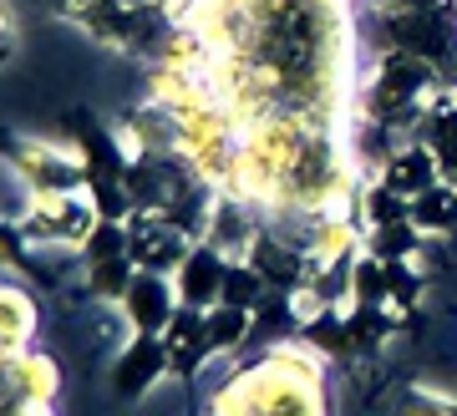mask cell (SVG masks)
Wrapping results in <instances>:
<instances>
[{
  "mask_svg": "<svg viewBox=\"0 0 457 416\" xmlns=\"http://www.w3.org/2000/svg\"><path fill=\"white\" fill-rule=\"evenodd\" d=\"M209 416H326V366L315 345H279L224 381Z\"/></svg>",
  "mask_w": 457,
  "mask_h": 416,
  "instance_id": "obj_1",
  "label": "cell"
},
{
  "mask_svg": "<svg viewBox=\"0 0 457 416\" xmlns=\"http://www.w3.org/2000/svg\"><path fill=\"white\" fill-rule=\"evenodd\" d=\"M432 77H437V66L417 62V56H407V51H386L381 66H376L371 87H361L356 112L396 132L417 112L427 117V107H432Z\"/></svg>",
  "mask_w": 457,
  "mask_h": 416,
  "instance_id": "obj_2",
  "label": "cell"
},
{
  "mask_svg": "<svg viewBox=\"0 0 457 416\" xmlns=\"http://www.w3.org/2000/svg\"><path fill=\"white\" fill-rule=\"evenodd\" d=\"M97 224L102 219L87 193H51V198H31V213L11 229L36 249H77V244L92 239Z\"/></svg>",
  "mask_w": 457,
  "mask_h": 416,
  "instance_id": "obj_3",
  "label": "cell"
},
{
  "mask_svg": "<svg viewBox=\"0 0 457 416\" xmlns=\"http://www.w3.org/2000/svg\"><path fill=\"white\" fill-rule=\"evenodd\" d=\"M11 178L31 188V198L51 193H87V158L51 143H16L11 147Z\"/></svg>",
  "mask_w": 457,
  "mask_h": 416,
  "instance_id": "obj_4",
  "label": "cell"
},
{
  "mask_svg": "<svg viewBox=\"0 0 457 416\" xmlns=\"http://www.w3.org/2000/svg\"><path fill=\"white\" fill-rule=\"evenodd\" d=\"M386 46L407 51L417 62L437 66V71H453L457 26L442 16V11H392V16H386Z\"/></svg>",
  "mask_w": 457,
  "mask_h": 416,
  "instance_id": "obj_5",
  "label": "cell"
},
{
  "mask_svg": "<svg viewBox=\"0 0 457 416\" xmlns=\"http://www.w3.org/2000/svg\"><path fill=\"white\" fill-rule=\"evenodd\" d=\"M179 285L158 270H137L128 295H122V320L132 325V336H163L173 315H179Z\"/></svg>",
  "mask_w": 457,
  "mask_h": 416,
  "instance_id": "obj_6",
  "label": "cell"
},
{
  "mask_svg": "<svg viewBox=\"0 0 457 416\" xmlns=\"http://www.w3.org/2000/svg\"><path fill=\"white\" fill-rule=\"evenodd\" d=\"M128 239L137 270H158V274H179V264L188 259V234L173 229L163 213H132L128 219Z\"/></svg>",
  "mask_w": 457,
  "mask_h": 416,
  "instance_id": "obj_7",
  "label": "cell"
},
{
  "mask_svg": "<svg viewBox=\"0 0 457 416\" xmlns=\"http://www.w3.org/2000/svg\"><path fill=\"white\" fill-rule=\"evenodd\" d=\"M224 274H228V259L213 249V244H194L188 259L179 264L173 285H179V304L188 310H213L224 304Z\"/></svg>",
  "mask_w": 457,
  "mask_h": 416,
  "instance_id": "obj_8",
  "label": "cell"
},
{
  "mask_svg": "<svg viewBox=\"0 0 457 416\" xmlns=\"http://www.w3.org/2000/svg\"><path fill=\"white\" fill-rule=\"evenodd\" d=\"M163 370H173L168 361V340L163 336H132L122 351H117V366H112V391L117 396L137 401L147 386L158 381Z\"/></svg>",
  "mask_w": 457,
  "mask_h": 416,
  "instance_id": "obj_9",
  "label": "cell"
},
{
  "mask_svg": "<svg viewBox=\"0 0 457 416\" xmlns=\"http://www.w3.org/2000/svg\"><path fill=\"white\" fill-rule=\"evenodd\" d=\"M0 396H5V406H36V401H46L51 406V396H56V366H51L41 351L5 355Z\"/></svg>",
  "mask_w": 457,
  "mask_h": 416,
  "instance_id": "obj_10",
  "label": "cell"
},
{
  "mask_svg": "<svg viewBox=\"0 0 457 416\" xmlns=\"http://www.w3.org/2000/svg\"><path fill=\"white\" fill-rule=\"evenodd\" d=\"M381 183H386L392 193H402V198H417V193L437 188V183H447V178H442L432 147H427V143H407V147H396L392 162L381 168Z\"/></svg>",
  "mask_w": 457,
  "mask_h": 416,
  "instance_id": "obj_11",
  "label": "cell"
},
{
  "mask_svg": "<svg viewBox=\"0 0 457 416\" xmlns=\"http://www.w3.org/2000/svg\"><path fill=\"white\" fill-rule=\"evenodd\" d=\"M417 143L432 147L442 178L457 173V87H453V92H442V96H432L422 128H417Z\"/></svg>",
  "mask_w": 457,
  "mask_h": 416,
  "instance_id": "obj_12",
  "label": "cell"
},
{
  "mask_svg": "<svg viewBox=\"0 0 457 416\" xmlns=\"http://www.w3.org/2000/svg\"><path fill=\"white\" fill-rule=\"evenodd\" d=\"M411 224L422 234H453L457 229V188L453 183H437L411 198Z\"/></svg>",
  "mask_w": 457,
  "mask_h": 416,
  "instance_id": "obj_13",
  "label": "cell"
},
{
  "mask_svg": "<svg viewBox=\"0 0 457 416\" xmlns=\"http://www.w3.org/2000/svg\"><path fill=\"white\" fill-rule=\"evenodd\" d=\"M417 239H422V229L411 224V219H402V224H381L366 234V249H371L381 264H407L411 254H417Z\"/></svg>",
  "mask_w": 457,
  "mask_h": 416,
  "instance_id": "obj_14",
  "label": "cell"
},
{
  "mask_svg": "<svg viewBox=\"0 0 457 416\" xmlns=\"http://www.w3.org/2000/svg\"><path fill=\"white\" fill-rule=\"evenodd\" d=\"M249 336H254V310H234V304H213V310H209V340H213V355L239 351V345H245Z\"/></svg>",
  "mask_w": 457,
  "mask_h": 416,
  "instance_id": "obj_15",
  "label": "cell"
},
{
  "mask_svg": "<svg viewBox=\"0 0 457 416\" xmlns=\"http://www.w3.org/2000/svg\"><path fill=\"white\" fill-rule=\"evenodd\" d=\"M31 330H36V300L21 285H5V355L26 351Z\"/></svg>",
  "mask_w": 457,
  "mask_h": 416,
  "instance_id": "obj_16",
  "label": "cell"
},
{
  "mask_svg": "<svg viewBox=\"0 0 457 416\" xmlns=\"http://www.w3.org/2000/svg\"><path fill=\"white\" fill-rule=\"evenodd\" d=\"M132 274H137V259L122 254V259H102V264H87V289L97 295V300H122L132 285Z\"/></svg>",
  "mask_w": 457,
  "mask_h": 416,
  "instance_id": "obj_17",
  "label": "cell"
},
{
  "mask_svg": "<svg viewBox=\"0 0 457 416\" xmlns=\"http://www.w3.org/2000/svg\"><path fill=\"white\" fill-rule=\"evenodd\" d=\"M392 416H457V401L432 391V386H407V391L396 396Z\"/></svg>",
  "mask_w": 457,
  "mask_h": 416,
  "instance_id": "obj_18",
  "label": "cell"
},
{
  "mask_svg": "<svg viewBox=\"0 0 457 416\" xmlns=\"http://www.w3.org/2000/svg\"><path fill=\"white\" fill-rule=\"evenodd\" d=\"M5 416H51L46 401H36V406H5Z\"/></svg>",
  "mask_w": 457,
  "mask_h": 416,
  "instance_id": "obj_19",
  "label": "cell"
},
{
  "mask_svg": "<svg viewBox=\"0 0 457 416\" xmlns=\"http://www.w3.org/2000/svg\"><path fill=\"white\" fill-rule=\"evenodd\" d=\"M447 183H453V188H457V173H453V178H447Z\"/></svg>",
  "mask_w": 457,
  "mask_h": 416,
  "instance_id": "obj_20",
  "label": "cell"
},
{
  "mask_svg": "<svg viewBox=\"0 0 457 416\" xmlns=\"http://www.w3.org/2000/svg\"><path fill=\"white\" fill-rule=\"evenodd\" d=\"M453 21H457V0H453Z\"/></svg>",
  "mask_w": 457,
  "mask_h": 416,
  "instance_id": "obj_21",
  "label": "cell"
},
{
  "mask_svg": "<svg viewBox=\"0 0 457 416\" xmlns=\"http://www.w3.org/2000/svg\"><path fill=\"white\" fill-rule=\"evenodd\" d=\"M453 87H457V71H453Z\"/></svg>",
  "mask_w": 457,
  "mask_h": 416,
  "instance_id": "obj_22",
  "label": "cell"
}]
</instances>
